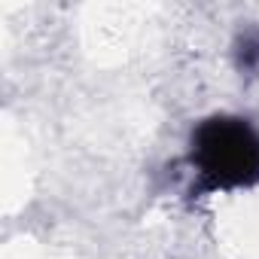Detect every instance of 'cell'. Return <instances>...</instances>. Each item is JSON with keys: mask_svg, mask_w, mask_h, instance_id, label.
<instances>
[{"mask_svg": "<svg viewBox=\"0 0 259 259\" xmlns=\"http://www.w3.org/2000/svg\"><path fill=\"white\" fill-rule=\"evenodd\" d=\"M189 168L198 192L259 183V132L241 116H210L192 128Z\"/></svg>", "mask_w": 259, "mask_h": 259, "instance_id": "6da1fadb", "label": "cell"}, {"mask_svg": "<svg viewBox=\"0 0 259 259\" xmlns=\"http://www.w3.org/2000/svg\"><path fill=\"white\" fill-rule=\"evenodd\" d=\"M235 64L241 73H253L259 70V28L244 31L235 40Z\"/></svg>", "mask_w": 259, "mask_h": 259, "instance_id": "7a4b0ae2", "label": "cell"}]
</instances>
